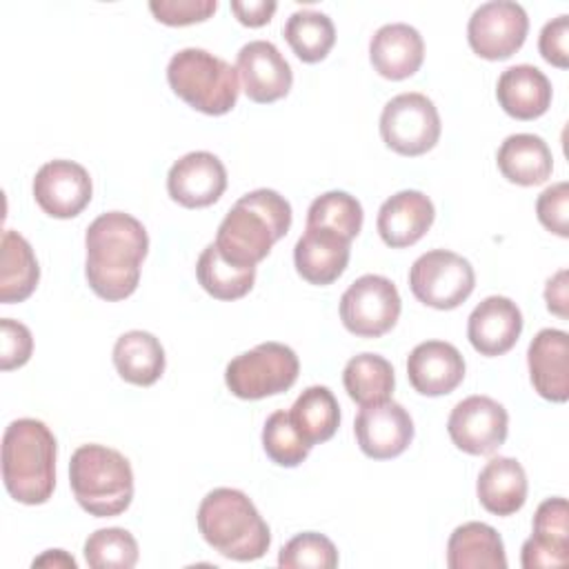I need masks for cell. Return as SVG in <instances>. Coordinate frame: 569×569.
Segmentation results:
<instances>
[{
	"label": "cell",
	"mask_w": 569,
	"mask_h": 569,
	"mask_svg": "<svg viewBox=\"0 0 569 569\" xmlns=\"http://www.w3.org/2000/svg\"><path fill=\"white\" fill-rule=\"evenodd\" d=\"M58 445L51 429L36 418L9 422L2 436V482L22 505H44L56 487Z\"/></svg>",
	"instance_id": "obj_3"
},
{
	"label": "cell",
	"mask_w": 569,
	"mask_h": 569,
	"mask_svg": "<svg viewBox=\"0 0 569 569\" xmlns=\"http://www.w3.org/2000/svg\"><path fill=\"white\" fill-rule=\"evenodd\" d=\"M351 240L327 227H307L293 247V264L309 284H331L349 264Z\"/></svg>",
	"instance_id": "obj_21"
},
{
	"label": "cell",
	"mask_w": 569,
	"mask_h": 569,
	"mask_svg": "<svg viewBox=\"0 0 569 569\" xmlns=\"http://www.w3.org/2000/svg\"><path fill=\"white\" fill-rule=\"evenodd\" d=\"M200 287L216 300H238L247 296L256 282V267H236L227 262L216 244H207L196 262Z\"/></svg>",
	"instance_id": "obj_32"
},
{
	"label": "cell",
	"mask_w": 569,
	"mask_h": 569,
	"mask_svg": "<svg viewBox=\"0 0 569 569\" xmlns=\"http://www.w3.org/2000/svg\"><path fill=\"white\" fill-rule=\"evenodd\" d=\"M536 216L547 231L560 238H567L569 236V184L556 182L547 187L536 200Z\"/></svg>",
	"instance_id": "obj_39"
},
{
	"label": "cell",
	"mask_w": 569,
	"mask_h": 569,
	"mask_svg": "<svg viewBox=\"0 0 569 569\" xmlns=\"http://www.w3.org/2000/svg\"><path fill=\"white\" fill-rule=\"evenodd\" d=\"M113 365L129 385L151 387L164 373V349L153 333L131 329L116 340Z\"/></svg>",
	"instance_id": "obj_27"
},
{
	"label": "cell",
	"mask_w": 569,
	"mask_h": 569,
	"mask_svg": "<svg viewBox=\"0 0 569 569\" xmlns=\"http://www.w3.org/2000/svg\"><path fill=\"white\" fill-rule=\"evenodd\" d=\"M167 82L178 98L207 116L229 113L240 93L236 67L198 47H187L171 56Z\"/></svg>",
	"instance_id": "obj_6"
},
{
	"label": "cell",
	"mask_w": 569,
	"mask_h": 569,
	"mask_svg": "<svg viewBox=\"0 0 569 569\" xmlns=\"http://www.w3.org/2000/svg\"><path fill=\"white\" fill-rule=\"evenodd\" d=\"M218 9L216 0H151L153 18L169 27H187L209 20Z\"/></svg>",
	"instance_id": "obj_38"
},
{
	"label": "cell",
	"mask_w": 569,
	"mask_h": 569,
	"mask_svg": "<svg viewBox=\"0 0 569 569\" xmlns=\"http://www.w3.org/2000/svg\"><path fill=\"white\" fill-rule=\"evenodd\" d=\"M278 565L284 569H333L338 567V549L327 536L302 531L280 549Z\"/></svg>",
	"instance_id": "obj_36"
},
{
	"label": "cell",
	"mask_w": 569,
	"mask_h": 569,
	"mask_svg": "<svg viewBox=\"0 0 569 569\" xmlns=\"http://www.w3.org/2000/svg\"><path fill=\"white\" fill-rule=\"evenodd\" d=\"M369 60L382 78L405 80L420 69L425 60V40L411 24H382L369 40Z\"/></svg>",
	"instance_id": "obj_22"
},
{
	"label": "cell",
	"mask_w": 569,
	"mask_h": 569,
	"mask_svg": "<svg viewBox=\"0 0 569 569\" xmlns=\"http://www.w3.org/2000/svg\"><path fill=\"white\" fill-rule=\"evenodd\" d=\"M531 538L558 553L569 556V507L565 498L556 496L538 505Z\"/></svg>",
	"instance_id": "obj_37"
},
{
	"label": "cell",
	"mask_w": 569,
	"mask_h": 569,
	"mask_svg": "<svg viewBox=\"0 0 569 569\" xmlns=\"http://www.w3.org/2000/svg\"><path fill=\"white\" fill-rule=\"evenodd\" d=\"M138 542L122 527H107L84 540V560L93 569H131L138 562Z\"/></svg>",
	"instance_id": "obj_34"
},
{
	"label": "cell",
	"mask_w": 569,
	"mask_h": 569,
	"mask_svg": "<svg viewBox=\"0 0 569 569\" xmlns=\"http://www.w3.org/2000/svg\"><path fill=\"white\" fill-rule=\"evenodd\" d=\"M407 378L420 396H447L465 380V358L451 342H420L407 358Z\"/></svg>",
	"instance_id": "obj_17"
},
{
	"label": "cell",
	"mask_w": 569,
	"mask_h": 569,
	"mask_svg": "<svg viewBox=\"0 0 569 569\" xmlns=\"http://www.w3.org/2000/svg\"><path fill=\"white\" fill-rule=\"evenodd\" d=\"M262 449L278 467H298L311 447L296 431L289 411H273L262 427Z\"/></svg>",
	"instance_id": "obj_35"
},
{
	"label": "cell",
	"mask_w": 569,
	"mask_h": 569,
	"mask_svg": "<svg viewBox=\"0 0 569 569\" xmlns=\"http://www.w3.org/2000/svg\"><path fill=\"white\" fill-rule=\"evenodd\" d=\"M545 302L547 309L551 313H556L558 318H567V269H560L558 273H553L547 284H545Z\"/></svg>",
	"instance_id": "obj_43"
},
{
	"label": "cell",
	"mask_w": 569,
	"mask_h": 569,
	"mask_svg": "<svg viewBox=\"0 0 569 569\" xmlns=\"http://www.w3.org/2000/svg\"><path fill=\"white\" fill-rule=\"evenodd\" d=\"M227 189V169L209 151H191L176 160L167 173V191L187 209L213 204Z\"/></svg>",
	"instance_id": "obj_16"
},
{
	"label": "cell",
	"mask_w": 569,
	"mask_h": 569,
	"mask_svg": "<svg viewBox=\"0 0 569 569\" xmlns=\"http://www.w3.org/2000/svg\"><path fill=\"white\" fill-rule=\"evenodd\" d=\"M289 418L302 440L313 447L333 438L340 425V405L325 385L307 387L289 409Z\"/></svg>",
	"instance_id": "obj_29"
},
{
	"label": "cell",
	"mask_w": 569,
	"mask_h": 569,
	"mask_svg": "<svg viewBox=\"0 0 569 569\" xmlns=\"http://www.w3.org/2000/svg\"><path fill=\"white\" fill-rule=\"evenodd\" d=\"M300 360L282 342H260L236 356L224 369L227 389L242 400H262L284 393L298 380Z\"/></svg>",
	"instance_id": "obj_7"
},
{
	"label": "cell",
	"mask_w": 569,
	"mask_h": 569,
	"mask_svg": "<svg viewBox=\"0 0 569 569\" xmlns=\"http://www.w3.org/2000/svg\"><path fill=\"white\" fill-rule=\"evenodd\" d=\"M440 116L431 98L418 91L393 96L380 113L385 144L407 158L431 151L440 138Z\"/></svg>",
	"instance_id": "obj_8"
},
{
	"label": "cell",
	"mask_w": 569,
	"mask_h": 569,
	"mask_svg": "<svg viewBox=\"0 0 569 569\" xmlns=\"http://www.w3.org/2000/svg\"><path fill=\"white\" fill-rule=\"evenodd\" d=\"M342 385L349 398L360 407L385 402L391 398L396 385L393 367L378 353H358L345 365Z\"/></svg>",
	"instance_id": "obj_30"
},
{
	"label": "cell",
	"mask_w": 569,
	"mask_h": 569,
	"mask_svg": "<svg viewBox=\"0 0 569 569\" xmlns=\"http://www.w3.org/2000/svg\"><path fill=\"white\" fill-rule=\"evenodd\" d=\"M89 171L73 160H49L33 178V198L51 218H76L91 202Z\"/></svg>",
	"instance_id": "obj_13"
},
{
	"label": "cell",
	"mask_w": 569,
	"mask_h": 569,
	"mask_svg": "<svg viewBox=\"0 0 569 569\" xmlns=\"http://www.w3.org/2000/svg\"><path fill=\"white\" fill-rule=\"evenodd\" d=\"M0 336H2V349H0V369L11 371L29 362L33 351V338L27 325L2 318L0 320Z\"/></svg>",
	"instance_id": "obj_40"
},
{
	"label": "cell",
	"mask_w": 569,
	"mask_h": 569,
	"mask_svg": "<svg viewBox=\"0 0 569 569\" xmlns=\"http://www.w3.org/2000/svg\"><path fill=\"white\" fill-rule=\"evenodd\" d=\"M236 71L247 98L258 104H269L284 98L293 84L289 62L269 40L247 42L238 51Z\"/></svg>",
	"instance_id": "obj_15"
},
{
	"label": "cell",
	"mask_w": 569,
	"mask_h": 569,
	"mask_svg": "<svg viewBox=\"0 0 569 569\" xmlns=\"http://www.w3.org/2000/svg\"><path fill=\"white\" fill-rule=\"evenodd\" d=\"M527 11L511 0H491L480 4L467 24V40L476 56L485 60L511 58L527 38Z\"/></svg>",
	"instance_id": "obj_11"
},
{
	"label": "cell",
	"mask_w": 569,
	"mask_h": 569,
	"mask_svg": "<svg viewBox=\"0 0 569 569\" xmlns=\"http://www.w3.org/2000/svg\"><path fill=\"white\" fill-rule=\"evenodd\" d=\"M436 207L429 196L416 189H405L387 198L378 209V233L391 249L416 244L433 224Z\"/></svg>",
	"instance_id": "obj_20"
},
{
	"label": "cell",
	"mask_w": 569,
	"mask_h": 569,
	"mask_svg": "<svg viewBox=\"0 0 569 569\" xmlns=\"http://www.w3.org/2000/svg\"><path fill=\"white\" fill-rule=\"evenodd\" d=\"M538 49L549 64L558 69L569 67V16L567 13L549 20L542 27L538 38Z\"/></svg>",
	"instance_id": "obj_41"
},
{
	"label": "cell",
	"mask_w": 569,
	"mask_h": 569,
	"mask_svg": "<svg viewBox=\"0 0 569 569\" xmlns=\"http://www.w3.org/2000/svg\"><path fill=\"white\" fill-rule=\"evenodd\" d=\"M476 493L493 516H511L527 500V473L516 458L496 456L478 473Z\"/></svg>",
	"instance_id": "obj_24"
},
{
	"label": "cell",
	"mask_w": 569,
	"mask_h": 569,
	"mask_svg": "<svg viewBox=\"0 0 569 569\" xmlns=\"http://www.w3.org/2000/svg\"><path fill=\"white\" fill-rule=\"evenodd\" d=\"M278 4L273 0H231V11L236 13L238 22L244 27H262L267 24Z\"/></svg>",
	"instance_id": "obj_42"
},
{
	"label": "cell",
	"mask_w": 569,
	"mask_h": 569,
	"mask_svg": "<svg viewBox=\"0 0 569 569\" xmlns=\"http://www.w3.org/2000/svg\"><path fill=\"white\" fill-rule=\"evenodd\" d=\"M496 98L502 111L516 120H533L551 104V82L533 64H516L500 73Z\"/></svg>",
	"instance_id": "obj_23"
},
{
	"label": "cell",
	"mask_w": 569,
	"mask_h": 569,
	"mask_svg": "<svg viewBox=\"0 0 569 569\" xmlns=\"http://www.w3.org/2000/svg\"><path fill=\"white\" fill-rule=\"evenodd\" d=\"M84 276L91 291L109 302L129 298L140 282L149 251L144 224L124 211L100 213L84 233Z\"/></svg>",
	"instance_id": "obj_1"
},
{
	"label": "cell",
	"mask_w": 569,
	"mask_h": 569,
	"mask_svg": "<svg viewBox=\"0 0 569 569\" xmlns=\"http://www.w3.org/2000/svg\"><path fill=\"white\" fill-rule=\"evenodd\" d=\"M500 173L520 187H533L549 180L553 156L547 142L533 133H513L505 138L496 153Z\"/></svg>",
	"instance_id": "obj_25"
},
{
	"label": "cell",
	"mask_w": 569,
	"mask_h": 569,
	"mask_svg": "<svg viewBox=\"0 0 569 569\" xmlns=\"http://www.w3.org/2000/svg\"><path fill=\"white\" fill-rule=\"evenodd\" d=\"M362 204L347 191H327L318 196L307 211V227H327L347 240H353L362 229Z\"/></svg>",
	"instance_id": "obj_33"
},
{
	"label": "cell",
	"mask_w": 569,
	"mask_h": 569,
	"mask_svg": "<svg viewBox=\"0 0 569 569\" xmlns=\"http://www.w3.org/2000/svg\"><path fill=\"white\" fill-rule=\"evenodd\" d=\"M196 520L204 542L229 560H258L271 545L269 525L240 489L218 487L209 491Z\"/></svg>",
	"instance_id": "obj_4"
},
{
	"label": "cell",
	"mask_w": 569,
	"mask_h": 569,
	"mask_svg": "<svg viewBox=\"0 0 569 569\" xmlns=\"http://www.w3.org/2000/svg\"><path fill=\"white\" fill-rule=\"evenodd\" d=\"M33 567H67V569H76L78 562L73 560V556H69L62 549H49L42 556H38L33 562Z\"/></svg>",
	"instance_id": "obj_44"
},
{
	"label": "cell",
	"mask_w": 569,
	"mask_h": 569,
	"mask_svg": "<svg viewBox=\"0 0 569 569\" xmlns=\"http://www.w3.org/2000/svg\"><path fill=\"white\" fill-rule=\"evenodd\" d=\"M40 280V267L31 244L18 233L7 229L2 233L0 251V302L13 305L27 300Z\"/></svg>",
	"instance_id": "obj_28"
},
{
	"label": "cell",
	"mask_w": 569,
	"mask_h": 569,
	"mask_svg": "<svg viewBox=\"0 0 569 569\" xmlns=\"http://www.w3.org/2000/svg\"><path fill=\"white\" fill-rule=\"evenodd\" d=\"M409 287L422 305L449 311L471 296L476 273L467 258L447 249H431L411 264Z\"/></svg>",
	"instance_id": "obj_9"
},
{
	"label": "cell",
	"mask_w": 569,
	"mask_h": 569,
	"mask_svg": "<svg viewBox=\"0 0 569 569\" xmlns=\"http://www.w3.org/2000/svg\"><path fill=\"white\" fill-rule=\"evenodd\" d=\"M529 378L536 393L551 402L569 398V336L562 329H540L527 349Z\"/></svg>",
	"instance_id": "obj_19"
},
{
	"label": "cell",
	"mask_w": 569,
	"mask_h": 569,
	"mask_svg": "<svg viewBox=\"0 0 569 569\" xmlns=\"http://www.w3.org/2000/svg\"><path fill=\"white\" fill-rule=\"evenodd\" d=\"M284 40L302 62H320L336 44V27L331 18L316 9H298L284 22Z\"/></svg>",
	"instance_id": "obj_31"
},
{
	"label": "cell",
	"mask_w": 569,
	"mask_h": 569,
	"mask_svg": "<svg viewBox=\"0 0 569 569\" xmlns=\"http://www.w3.org/2000/svg\"><path fill=\"white\" fill-rule=\"evenodd\" d=\"M69 485L78 505L96 518L118 516L133 500L129 460L104 445H82L71 453Z\"/></svg>",
	"instance_id": "obj_5"
},
{
	"label": "cell",
	"mask_w": 569,
	"mask_h": 569,
	"mask_svg": "<svg viewBox=\"0 0 569 569\" xmlns=\"http://www.w3.org/2000/svg\"><path fill=\"white\" fill-rule=\"evenodd\" d=\"M400 293L396 284L376 273L353 280L340 298V320L358 338H380L400 318Z\"/></svg>",
	"instance_id": "obj_10"
},
{
	"label": "cell",
	"mask_w": 569,
	"mask_h": 569,
	"mask_svg": "<svg viewBox=\"0 0 569 569\" xmlns=\"http://www.w3.org/2000/svg\"><path fill=\"white\" fill-rule=\"evenodd\" d=\"M522 333V313L518 305L505 296L485 298L467 320V338L480 356H502L518 342Z\"/></svg>",
	"instance_id": "obj_18"
},
{
	"label": "cell",
	"mask_w": 569,
	"mask_h": 569,
	"mask_svg": "<svg viewBox=\"0 0 569 569\" xmlns=\"http://www.w3.org/2000/svg\"><path fill=\"white\" fill-rule=\"evenodd\" d=\"M291 204L273 189H256L233 202L216 233V249L236 267H256L291 227Z\"/></svg>",
	"instance_id": "obj_2"
},
{
	"label": "cell",
	"mask_w": 569,
	"mask_h": 569,
	"mask_svg": "<svg viewBox=\"0 0 569 569\" xmlns=\"http://www.w3.org/2000/svg\"><path fill=\"white\" fill-rule=\"evenodd\" d=\"M451 569H505L507 556L500 533L487 522H465L453 529L447 542Z\"/></svg>",
	"instance_id": "obj_26"
},
{
	"label": "cell",
	"mask_w": 569,
	"mask_h": 569,
	"mask_svg": "<svg viewBox=\"0 0 569 569\" xmlns=\"http://www.w3.org/2000/svg\"><path fill=\"white\" fill-rule=\"evenodd\" d=\"M447 431L460 451L489 456L507 440L509 413L489 396H469L451 409Z\"/></svg>",
	"instance_id": "obj_12"
},
{
	"label": "cell",
	"mask_w": 569,
	"mask_h": 569,
	"mask_svg": "<svg viewBox=\"0 0 569 569\" xmlns=\"http://www.w3.org/2000/svg\"><path fill=\"white\" fill-rule=\"evenodd\" d=\"M353 433L360 451L373 460L400 456L413 440V420L409 411L393 400L367 405L358 411Z\"/></svg>",
	"instance_id": "obj_14"
}]
</instances>
